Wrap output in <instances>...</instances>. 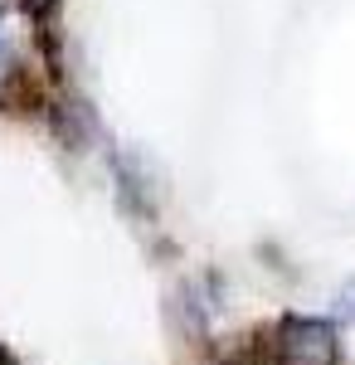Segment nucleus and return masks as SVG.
Segmentation results:
<instances>
[{"instance_id":"nucleus-1","label":"nucleus","mask_w":355,"mask_h":365,"mask_svg":"<svg viewBox=\"0 0 355 365\" xmlns=\"http://www.w3.org/2000/svg\"><path fill=\"white\" fill-rule=\"evenodd\" d=\"M282 346L302 365H331V356H336V336H331L326 322H287L282 327Z\"/></svg>"},{"instance_id":"nucleus-2","label":"nucleus","mask_w":355,"mask_h":365,"mask_svg":"<svg viewBox=\"0 0 355 365\" xmlns=\"http://www.w3.org/2000/svg\"><path fill=\"white\" fill-rule=\"evenodd\" d=\"M29 5H34V10H44V5H49V0H29Z\"/></svg>"}]
</instances>
